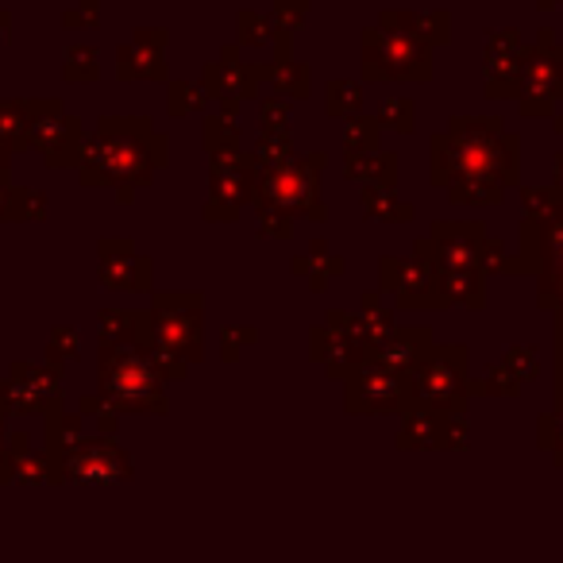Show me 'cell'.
Returning <instances> with one entry per match:
<instances>
[{
	"instance_id": "1",
	"label": "cell",
	"mask_w": 563,
	"mask_h": 563,
	"mask_svg": "<svg viewBox=\"0 0 563 563\" xmlns=\"http://www.w3.org/2000/svg\"><path fill=\"white\" fill-rule=\"evenodd\" d=\"M544 243H548V251H555V263L548 266L544 286H552V282H560V286H563V220L544 235ZM560 313H563V294H560ZM560 352H563V347H560Z\"/></svg>"
}]
</instances>
